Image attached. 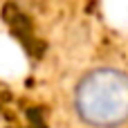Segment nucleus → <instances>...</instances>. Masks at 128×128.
I'll return each mask as SVG.
<instances>
[{
    "mask_svg": "<svg viewBox=\"0 0 128 128\" xmlns=\"http://www.w3.org/2000/svg\"><path fill=\"white\" fill-rule=\"evenodd\" d=\"M76 117L90 128H122L128 124V74L99 65L79 76L72 90Z\"/></svg>",
    "mask_w": 128,
    "mask_h": 128,
    "instance_id": "obj_1",
    "label": "nucleus"
}]
</instances>
